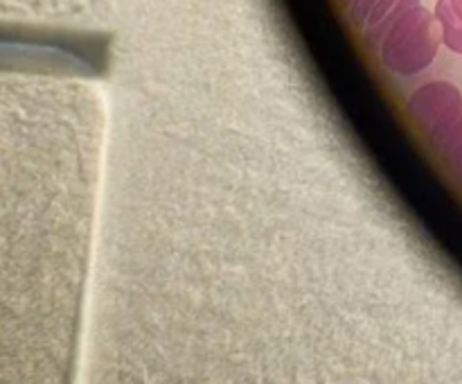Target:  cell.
Segmentation results:
<instances>
[{
    "label": "cell",
    "instance_id": "52a82bcc",
    "mask_svg": "<svg viewBox=\"0 0 462 384\" xmlns=\"http://www.w3.org/2000/svg\"><path fill=\"white\" fill-rule=\"evenodd\" d=\"M456 176H458V179L462 181V165L458 167V170H456Z\"/></svg>",
    "mask_w": 462,
    "mask_h": 384
},
{
    "label": "cell",
    "instance_id": "3957f363",
    "mask_svg": "<svg viewBox=\"0 0 462 384\" xmlns=\"http://www.w3.org/2000/svg\"><path fill=\"white\" fill-rule=\"evenodd\" d=\"M433 16H436L438 25H440L442 45L449 52L460 54L462 57V21L456 16L449 0H438L436 7H433Z\"/></svg>",
    "mask_w": 462,
    "mask_h": 384
},
{
    "label": "cell",
    "instance_id": "277c9868",
    "mask_svg": "<svg viewBox=\"0 0 462 384\" xmlns=\"http://www.w3.org/2000/svg\"><path fill=\"white\" fill-rule=\"evenodd\" d=\"M418 5H422V0H400V3H397V7L393 9V12L388 14L383 21H379L377 25L365 27L364 30L365 45H368L370 50H377L379 52V48H382V43H383V39H386L388 32L393 30V25H395V23L400 21V18L404 16L411 7H418Z\"/></svg>",
    "mask_w": 462,
    "mask_h": 384
},
{
    "label": "cell",
    "instance_id": "8992f818",
    "mask_svg": "<svg viewBox=\"0 0 462 384\" xmlns=\"http://www.w3.org/2000/svg\"><path fill=\"white\" fill-rule=\"evenodd\" d=\"M449 3H451V7H454L456 16H458L462 21V0H449Z\"/></svg>",
    "mask_w": 462,
    "mask_h": 384
},
{
    "label": "cell",
    "instance_id": "6da1fadb",
    "mask_svg": "<svg viewBox=\"0 0 462 384\" xmlns=\"http://www.w3.org/2000/svg\"><path fill=\"white\" fill-rule=\"evenodd\" d=\"M440 48L445 45L433 9L418 5L393 25L379 48V59L393 75L415 77L433 66Z\"/></svg>",
    "mask_w": 462,
    "mask_h": 384
},
{
    "label": "cell",
    "instance_id": "5b68a950",
    "mask_svg": "<svg viewBox=\"0 0 462 384\" xmlns=\"http://www.w3.org/2000/svg\"><path fill=\"white\" fill-rule=\"evenodd\" d=\"M397 3H400V0H379V3L373 7V12H370L368 23H365V27L377 25L379 21H383V18H386L388 14H391L393 9L397 7Z\"/></svg>",
    "mask_w": 462,
    "mask_h": 384
},
{
    "label": "cell",
    "instance_id": "7a4b0ae2",
    "mask_svg": "<svg viewBox=\"0 0 462 384\" xmlns=\"http://www.w3.org/2000/svg\"><path fill=\"white\" fill-rule=\"evenodd\" d=\"M462 99V90L447 80H433L422 84L406 99V111L418 122L420 129H429L445 111Z\"/></svg>",
    "mask_w": 462,
    "mask_h": 384
}]
</instances>
